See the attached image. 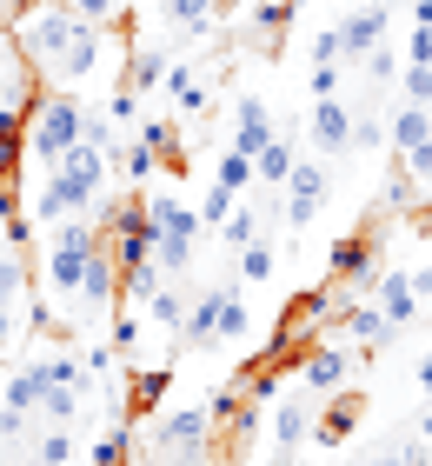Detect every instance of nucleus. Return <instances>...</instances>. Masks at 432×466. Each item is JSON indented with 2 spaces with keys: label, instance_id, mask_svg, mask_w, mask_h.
<instances>
[{
  "label": "nucleus",
  "instance_id": "7",
  "mask_svg": "<svg viewBox=\"0 0 432 466\" xmlns=\"http://www.w3.org/2000/svg\"><path fill=\"white\" fill-rule=\"evenodd\" d=\"M279 200H286V227H313L319 220V207L333 200V174H327V160H293V174L286 187H279Z\"/></svg>",
  "mask_w": 432,
  "mask_h": 466
},
{
  "label": "nucleus",
  "instance_id": "31",
  "mask_svg": "<svg viewBox=\"0 0 432 466\" xmlns=\"http://www.w3.org/2000/svg\"><path fill=\"white\" fill-rule=\"evenodd\" d=\"M406 67H432V34L426 27L406 34Z\"/></svg>",
  "mask_w": 432,
  "mask_h": 466
},
{
  "label": "nucleus",
  "instance_id": "39",
  "mask_svg": "<svg viewBox=\"0 0 432 466\" xmlns=\"http://www.w3.org/2000/svg\"><path fill=\"white\" fill-rule=\"evenodd\" d=\"M286 466H319V460H306V453H293V460H286Z\"/></svg>",
  "mask_w": 432,
  "mask_h": 466
},
{
  "label": "nucleus",
  "instance_id": "5",
  "mask_svg": "<svg viewBox=\"0 0 432 466\" xmlns=\"http://www.w3.org/2000/svg\"><path fill=\"white\" fill-rule=\"evenodd\" d=\"M100 247H106V240H100V227L86 220V214H80V220H60V227H47V247H40V280H47V287L60 293V300H74Z\"/></svg>",
  "mask_w": 432,
  "mask_h": 466
},
{
  "label": "nucleus",
  "instance_id": "21",
  "mask_svg": "<svg viewBox=\"0 0 432 466\" xmlns=\"http://www.w3.org/2000/svg\"><path fill=\"white\" fill-rule=\"evenodd\" d=\"M213 187H226L233 200H240V194H253V160L240 154V147H226V154L213 160Z\"/></svg>",
  "mask_w": 432,
  "mask_h": 466
},
{
  "label": "nucleus",
  "instance_id": "19",
  "mask_svg": "<svg viewBox=\"0 0 432 466\" xmlns=\"http://www.w3.org/2000/svg\"><path fill=\"white\" fill-rule=\"evenodd\" d=\"M293 160H299L293 140H273L266 154L253 160V187H273V194H279V187H286V174H293Z\"/></svg>",
  "mask_w": 432,
  "mask_h": 466
},
{
  "label": "nucleus",
  "instance_id": "4",
  "mask_svg": "<svg viewBox=\"0 0 432 466\" xmlns=\"http://www.w3.org/2000/svg\"><path fill=\"white\" fill-rule=\"evenodd\" d=\"M146 220H154V260H160V273H166V280H186V273H193V253H200V240H206L200 214H193L180 194L146 187Z\"/></svg>",
  "mask_w": 432,
  "mask_h": 466
},
{
  "label": "nucleus",
  "instance_id": "8",
  "mask_svg": "<svg viewBox=\"0 0 432 466\" xmlns=\"http://www.w3.org/2000/svg\"><path fill=\"white\" fill-rule=\"evenodd\" d=\"M333 27H339L346 60L359 67V60H373V54L386 47V34H393V14H386V0H366V7H346V14L333 20Z\"/></svg>",
  "mask_w": 432,
  "mask_h": 466
},
{
  "label": "nucleus",
  "instance_id": "24",
  "mask_svg": "<svg viewBox=\"0 0 432 466\" xmlns=\"http://www.w3.org/2000/svg\"><path fill=\"white\" fill-rule=\"evenodd\" d=\"M259 233H266V220H259V207H233V220H226L220 233H213V240L240 253V247H253V240H259Z\"/></svg>",
  "mask_w": 432,
  "mask_h": 466
},
{
  "label": "nucleus",
  "instance_id": "25",
  "mask_svg": "<svg viewBox=\"0 0 432 466\" xmlns=\"http://www.w3.org/2000/svg\"><path fill=\"white\" fill-rule=\"evenodd\" d=\"M233 207H240V200H233L226 187H213V180H206V194H200V207H193V214H200V227H206V240H213V233H220V227L233 220Z\"/></svg>",
  "mask_w": 432,
  "mask_h": 466
},
{
  "label": "nucleus",
  "instance_id": "41",
  "mask_svg": "<svg viewBox=\"0 0 432 466\" xmlns=\"http://www.w3.org/2000/svg\"><path fill=\"white\" fill-rule=\"evenodd\" d=\"M426 313H432V307H426Z\"/></svg>",
  "mask_w": 432,
  "mask_h": 466
},
{
  "label": "nucleus",
  "instance_id": "3",
  "mask_svg": "<svg viewBox=\"0 0 432 466\" xmlns=\"http://www.w3.org/2000/svg\"><path fill=\"white\" fill-rule=\"evenodd\" d=\"M86 140V107L67 94V87H47L27 107V120H20V147H27V160L34 167H54V160H67L74 147Z\"/></svg>",
  "mask_w": 432,
  "mask_h": 466
},
{
  "label": "nucleus",
  "instance_id": "2",
  "mask_svg": "<svg viewBox=\"0 0 432 466\" xmlns=\"http://www.w3.org/2000/svg\"><path fill=\"white\" fill-rule=\"evenodd\" d=\"M253 333V307L233 280H200L186 300V327H180V347H240Z\"/></svg>",
  "mask_w": 432,
  "mask_h": 466
},
{
  "label": "nucleus",
  "instance_id": "35",
  "mask_svg": "<svg viewBox=\"0 0 432 466\" xmlns=\"http://www.w3.org/2000/svg\"><path fill=\"white\" fill-rule=\"evenodd\" d=\"M413 380H419V393L432 400V353H419V360H413Z\"/></svg>",
  "mask_w": 432,
  "mask_h": 466
},
{
  "label": "nucleus",
  "instance_id": "13",
  "mask_svg": "<svg viewBox=\"0 0 432 466\" xmlns=\"http://www.w3.org/2000/svg\"><path fill=\"white\" fill-rule=\"evenodd\" d=\"M373 307H379V313H386L393 327H413L419 313H426L419 287H413V273H393V267H386L379 280H373Z\"/></svg>",
  "mask_w": 432,
  "mask_h": 466
},
{
  "label": "nucleus",
  "instance_id": "14",
  "mask_svg": "<svg viewBox=\"0 0 432 466\" xmlns=\"http://www.w3.org/2000/svg\"><path fill=\"white\" fill-rule=\"evenodd\" d=\"M339 327H346V340H353L359 353H386V347L399 340V327L386 320V313H379L373 300H353V307H346V320H339Z\"/></svg>",
  "mask_w": 432,
  "mask_h": 466
},
{
  "label": "nucleus",
  "instance_id": "17",
  "mask_svg": "<svg viewBox=\"0 0 432 466\" xmlns=\"http://www.w3.org/2000/svg\"><path fill=\"white\" fill-rule=\"evenodd\" d=\"M386 140L399 147V154H413V147L432 140V107H413V100H399V114L386 120Z\"/></svg>",
  "mask_w": 432,
  "mask_h": 466
},
{
  "label": "nucleus",
  "instance_id": "29",
  "mask_svg": "<svg viewBox=\"0 0 432 466\" xmlns=\"http://www.w3.org/2000/svg\"><path fill=\"white\" fill-rule=\"evenodd\" d=\"M399 167H406V180H413L419 194H432V140L413 147V154H399Z\"/></svg>",
  "mask_w": 432,
  "mask_h": 466
},
{
  "label": "nucleus",
  "instance_id": "40",
  "mask_svg": "<svg viewBox=\"0 0 432 466\" xmlns=\"http://www.w3.org/2000/svg\"><path fill=\"white\" fill-rule=\"evenodd\" d=\"M419 466H432V460H419Z\"/></svg>",
  "mask_w": 432,
  "mask_h": 466
},
{
  "label": "nucleus",
  "instance_id": "22",
  "mask_svg": "<svg viewBox=\"0 0 432 466\" xmlns=\"http://www.w3.org/2000/svg\"><path fill=\"white\" fill-rule=\"evenodd\" d=\"M273 273H279V253H273V240H266V233H259L253 247H240V280H246V287H266Z\"/></svg>",
  "mask_w": 432,
  "mask_h": 466
},
{
  "label": "nucleus",
  "instance_id": "37",
  "mask_svg": "<svg viewBox=\"0 0 432 466\" xmlns=\"http://www.w3.org/2000/svg\"><path fill=\"white\" fill-rule=\"evenodd\" d=\"M413 27H426V34H432V0H419V7H413Z\"/></svg>",
  "mask_w": 432,
  "mask_h": 466
},
{
  "label": "nucleus",
  "instance_id": "30",
  "mask_svg": "<svg viewBox=\"0 0 432 466\" xmlns=\"http://www.w3.org/2000/svg\"><path fill=\"white\" fill-rule=\"evenodd\" d=\"M67 7L80 20H94V27H114V20H120V0H67Z\"/></svg>",
  "mask_w": 432,
  "mask_h": 466
},
{
  "label": "nucleus",
  "instance_id": "28",
  "mask_svg": "<svg viewBox=\"0 0 432 466\" xmlns=\"http://www.w3.org/2000/svg\"><path fill=\"white\" fill-rule=\"evenodd\" d=\"M399 94L413 107H432V67H399Z\"/></svg>",
  "mask_w": 432,
  "mask_h": 466
},
{
  "label": "nucleus",
  "instance_id": "20",
  "mask_svg": "<svg viewBox=\"0 0 432 466\" xmlns=\"http://www.w3.org/2000/svg\"><path fill=\"white\" fill-rule=\"evenodd\" d=\"M413 200H419V187L406 180V167H399V174L379 187V200H373V214H366V220H393V214H413Z\"/></svg>",
  "mask_w": 432,
  "mask_h": 466
},
{
  "label": "nucleus",
  "instance_id": "1",
  "mask_svg": "<svg viewBox=\"0 0 432 466\" xmlns=\"http://www.w3.org/2000/svg\"><path fill=\"white\" fill-rule=\"evenodd\" d=\"M14 47L40 80H86L100 67V54H106V27L80 20L67 0H40V7L14 27Z\"/></svg>",
  "mask_w": 432,
  "mask_h": 466
},
{
  "label": "nucleus",
  "instance_id": "23",
  "mask_svg": "<svg viewBox=\"0 0 432 466\" xmlns=\"http://www.w3.org/2000/svg\"><path fill=\"white\" fill-rule=\"evenodd\" d=\"M74 460H80V440H74V427H47V433H40L34 466H74Z\"/></svg>",
  "mask_w": 432,
  "mask_h": 466
},
{
  "label": "nucleus",
  "instance_id": "15",
  "mask_svg": "<svg viewBox=\"0 0 432 466\" xmlns=\"http://www.w3.org/2000/svg\"><path fill=\"white\" fill-rule=\"evenodd\" d=\"M293 14H299V0H259V7L246 14V40H253L259 54H279V40H286Z\"/></svg>",
  "mask_w": 432,
  "mask_h": 466
},
{
  "label": "nucleus",
  "instance_id": "6",
  "mask_svg": "<svg viewBox=\"0 0 432 466\" xmlns=\"http://www.w3.org/2000/svg\"><path fill=\"white\" fill-rule=\"evenodd\" d=\"M313 420H319V400L299 387V393H279L266 407V433H273V460H293L299 447H313Z\"/></svg>",
  "mask_w": 432,
  "mask_h": 466
},
{
  "label": "nucleus",
  "instance_id": "11",
  "mask_svg": "<svg viewBox=\"0 0 432 466\" xmlns=\"http://www.w3.org/2000/svg\"><path fill=\"white\" fill-rule=\"evenodd\" d=\"M359 420H366V393L339 387L333 400H319V420H313V447H346V440L359 433Z\"/></svg>",
  "mask_w": 432,
  "mask_h": 466
},
{
  "label": "nucleus",
  "instance_id": "18",
  "mask_svg": "<svg viewBox=\"0 0 432 466\" xmlns=\"http://www.w3.org/2000/svg\"><path fill=\"white\" fill-rule=\"evenodd\" d=\"M386 140V114H379V94H366V107H353V154H379Z\"/></svg>",
  "mask_w": 432,
  "mask_h": 466
},
{
  "label": "nucleus",
  "instance_id": "38",
  "mask_svg": "<svg viewBox=\"0 0 432 466\" xmlns=\"http://www.w3.org/2000/svg\"><path fill=\"white\" fill-rule=\"evenodd\" d=\"M134 466H213V460H134Z\"/></svg>",
  "mask_w": 432,
  "mask_h": 466
},
{
  "label": "nucleus",
  "instance_id": "26",
  "mask_svg": "<svg viewBox=\"0 0 432 466\" xmlns=\"http://www.w3.org/2000/svg\"><path fill=\"white\" fill-rule=\"evenodd\" d=\"M166 20H180L186 34H206L213 27V14H220V0H160Z\"/></svg>",
  "mask_w": 432,
  "mask_h": 466
},
{
  "label": "nucleus",
  "instance_id": "27",
  "mask_svg": "<svg viewBox=\"0 0 432 466\" xmlns=\"http://www.w3.org/2000/svg\"><path fill=\"white\" fill-rule=\"evenodd\" d=\"M339 60H346V47H339V27L327 20V27L306 40V67H339Z\"/></svg>",
  "mask_w": 432,
  "mask_h": 466
},
{
  "label": "nucleus",
  "instance_id": "16",
  "mask_svg": "<svg viewBox=\"0 0 432 466\" xmlns=\"http://www.w3.org/2000/svg\"><path fill=\"white\" fill-rule=\"evenodd\" d=\"M34 267H27V247H0V313H20V300H27Z\"/></svg>",
  "mask_w": 432,
  "mask_h": 466
},
{
  "label": "nucleus",
  "instance_id": "12",
  "mask_svg": "<svg viewBox=\"0 0 432 466\" xmlns=\"http://www.w3.org/2000/svg\"><path fill=\"white\" fill-rule=\"evenodd\" d=\"M273 140H279V127H273V107H266L259 94H240V100H233V147H240L246 160H259Z\"/></svg>",
  "mask_w": 432,
  "mask_h": 466
},
{
  "label": "nucleus",
  "instance_id": "34",
  "mask_svg": "<svg viewBox=\"0 0 432 466\" xmlns=\"http://www.w3.org/2000/svg\"><path fill=\"white\" fill-rule=\"evenodd\" d=\"M14 333H20V313H0V360L14 353Z\"/></svg>",
  "mask_w": 432,
  "mask_h": 466
},
{
  "label": "nucleus",
  "instance_id": "10",
  "mask_svg": "<svg viewBox=\"0 0 432 466\" xmlns=\"http://www.w3.org/2000/svg\"><path fill=\"white\" fill-rule=\"evenodd\" d=\"M306 147L319 160L353 154V107H346V100H313L306 107Z\"/></svg>",
  "mask_w": 432,
  "mask_h": 466
},
{
  "label": "nucleus",
  "instance_id": "32",
  "mask_svg": "<svg viewBox=\"0 0 432 466\" xmlns=\"http://www.w3.org/2000/svg\"><path fill=\"white\" fill-rule=\"evenodd\" d=\"M34 7H40V0H0V34H14V27H20V20H27Z\"/></svg>",
  "mask_w": 432,
  "mask_h": 466
},
{
  "label": "nucleus",
  "instance_id": "33",
  "mask_svg": "<svg viewBox=\"0 0 432 466\" xmlns=\"http://www.w3.org/2000/svg\"><path fill=\"white\" fill-rule=\"evenodd\" d=\"M426 453L419 447H393V453H373V460H359V466H419Z\"/></svg>",
  "mask_w": 432,
  "mask_h": 466
},
{
  "label": "nucleus",
  "instance_id": "9",
  "mask_svg": "<svg viewBox=\"0 0 432 466\" xmlns=\"http://www.w3.org/2000/svg\"><path fill=\"white\" fill-rule=\"evenodd\" d=\"M346 373H353V353L333 347V340H313L306 353L293 360V380H299V387H306L313 400H333V393L346 387Z\"/></svg>",
  "mask_w": 432,
  "mask_h": 466
},
{
  "label": "nucleus",
  "instance_id": "36",
  "mask_svg": "<svg viewBox=\"0 0 432 466\" xmlns=\"http://www.w3.org/2000/svg\"><path fill=\"white\" fill-rule=\"evenodd\" d=\"M413 447H419V453H426V460H432V407H426V413H419V440H413Z\"/></svg>",
  "mask_w": 432,
  "mask_h": 466
}]
</instances>
